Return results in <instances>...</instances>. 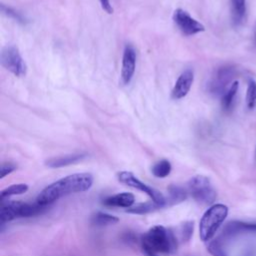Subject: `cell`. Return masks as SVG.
<instances>
[{"label":"cell","instance_id":"1","mask_svg":"<svg viewBox=\"0 0 256 256\" xmlns=\"http://www.w3.org/2000/svg\"><path fill=\"white\" fill-rule=\"evenodd\" d=\"M93 182V175L88 172L67 175L47 185L37 196L36 202L43 206H50L62 197L89 190Z\"/></svg>","mask_w":256,"mask_h":256},{"label":"cell","instance_id":"2","mask_svg":"<svg viewBox=\"0 0 256 256\" xmlns=\"http://www.w3.org/2000/svg\"><path fill=\"white\" fill-rule=\"evenodd\" d=\"M178 242L175 233L162 225L151 227L141 237V247L147 248L157 254L174 253L177 249Z\"/></svg>","mask_w":256,"mask_h":256},{"label":"cell","instance_id":"3","mask_svg":"<svg viewBox=\"0 0 256 256\" xmlns=\"http://www.w3.org/2000/svg\"><path fill=\"white\" fill-rule=\"evenodd\" d=\"M228 207L217 203L209 206L202 215L199 222V236L203 242H209L213 239L220 226L228 215Z\"/></svg>","mask_w":256,"mask_h":256},{"label":"cell","instance_id":"4","mask_svg":"<svg viewBox=\"0 0 256 256\" xmlns=\"http://www.w3.org/2000/svg\"><path fill=\"white\" fill-rule=\"evenodd\" d=\"M49 206H43L37 203H27L21 201H2L0 211L1 224L8 223L17 218H26L37 216L44 213Z\"/></svg>","mask_w":256,"mask_h":256},{"label":"cell","instance_id":"5","mask_svg":"<svg viewBox=\"0 0 256 256\" xmlns=\"http://www.w3.org/2000/svg\"><path fill=\"white\" fill-rule=\"evenodd\" d=\"M188 192L192 198L202 205H213L217 193L211 180L204 175H195L188 181Z\"/></svg>","mask_w":256,"mask_h":256},{"label":"cell","instance_id":"6","mask_svg":"<svg viewBox=\"0 0 256 256\" xmlns=\"http://www.w3.org/2000/svg\"><path fill=\"white\" fill-rule=\"evenodd\" d=\"M117 178L124 185L129 186L133 189H136L138 191H141V192L145 193L147 196H149L151 198L152 201L161 205L162 207H165L167 205L166 197L164 196L163 193H161L159 190L147 185L146 183L142 182L132 172H130V171H120L117 174Z\"/></svg>","mask_w":256,"mask_h":256},{"label":"cell","instance_id":"7","mask_svg":"<svg viewBox=\"0 0 256 256\" xmlns=\"http://www.w3.org/2000/svg\"><path fill=\"white\" fill-rule=\"evenodd\" d=\"M1 65L17 77H22L27 72V65L20 51L15 45H7L1 51Z\"/></svg>","mask_w":256,"mask_h":256},{"label":"cell","instance_id":"8","mask_svg":"<svg viewBox=\"0 0 256 256\" xmlns=\"http://www.w3.org/2000/svg\"><path fill=\"white\" fill-rule=\"evenodd\" d=\"M235 70L231 66H222L218 68L208 83V91L215 95H223L229 88L228 84L234 77Z\"/></svg>","mask_w":256,"mask_h":256},{"label":"cell","instance_id":"9","mask_svg":"<svg viewBox=\"0 0 256 256\" xmlns=\"http://www.w3.org/2000/svg\"><path fill=\"white\" fill-rule=\"evenodd\" d=\"M173 21L185 36H192L205 30V27L202 23L194 19L187 11L181 8H178L174 11Z\"/></svg>","mask_w":256,"mask_h":256},{"label":"cell","instance_id":"10","mask_svg":"<svg viewBox=\"0 0 256 256\" xmlns=\"http://www.w3.org/2000/svg\"><path fill=\"white\" fill-rule=\"evenodd\" d=\"M136 50L135 48L127 44L123 51L122 57V68H121V83L122 85H128L135 73L136 69Z\"/></svg>","mask_w":256,"mask_h":256},{"label":"cell","instance_id":"11","mask_svg":"<svg viewBox=\"0 0 256 256\" xmlns=\"http://www.w3.org/2000/svg\"><path fill=\"white\" fill-rule=\"evenodd\" d=\"M194 82V72L192 69L184 70L177 78L174 87L171 91V98L173 100H180L184 98L190 91Z\"/></svg>","mask_w":256,"mask_h":256},{"label":"cell","instance_id":"12","mask_svg":"<svg viewBox=\"0 0 256 256\" xmlns=\"http://www.w3.org/2000/svg\"><path fill=\"white\" fill-rule=\"evenodd\" d=\"M256 232V223H248L242 221H230L228 222L222 230L219 238L225 242V240L231 239L235 236Z\"/></svg>","mask_w":256,"mask_h":256},{"label":"cell","instance_id":"13","mask_svg":"<svg viewBox=\"0 0 256 256\" xmlns=\"http://www.w3.org/2000/svg\"><path fill=\"white\" fill-rule=\"evenodd\" d=\"M104 206L117 207V208H130L135 203V197L130 192H122L110 195L103 199Z\"/></svg>","mask_w":256,"mask_h":256},{"label":"cell","instance_id":"14","mask_svg":"<svg viewBox=\"0 0 256 256\" xmlns=\"http://www.w3.org/2000/svg\"><path fill=\"white\" fill-rule=\"evenodd\" d=\"M86 157H87L86 153L69 154V155H64V156H59V157H54V158L48 159L46 161V165L51 168H60V167L78 163L79 161H82Z\"/></svg>","mask_w":256,"mask_h":256},{"label":"cell","instance_id":"15","mask_svg":"<svg viewBox=\"0 0 256 256\" xmlns=\"http://www.w3.org/2000/svg\"><path fill=\"white\" fill-rule=\"evenodd\" d=\"M231 18L235 26L243 23L246 15V0H230Z\"/></svg>","mask_w":256,"mask_h":256},{"label":"cell","instance_id":"16","mask_svg":"<svg viewBox=\"0 0 256 256\" xmlns=\"http://www.w3.org/2000/svg\"><path fill=\"white\" fill-rule=\"evenodd\" d=\"M119 221V218L102 211H98L91 217V223L97 227H103L108 225H114Z\"/></svg>","mask_w":256,"mask_h":256},{"label":"cell","instance_id":"17","mask_svg":"<svg viewBox=\"0 0 256 256\" xmlns=\"http://www.w3.org/2000/svg\"><path fill=\"white\" fill-rule=\"evenodd\" d=\"M187 198V192L180 186L171 185L168 188V197H166L167 205H174L184 201Z\"/></svg>","mask_w":256,"mask_h":256},{"label":"cell","instance_id":"18","mask_svg":"<svg viewBox=\"0 0 256 256\" xmlns=\"http://www.w3.org/2000/svg\"><path fill=\"white\" fill-rule=\"evenodd\" d=\"M28 185L25 183H18V184H12L6 188H4L0 193L1 201H5L9 199L12 196L21 195L28 191Z\"/></svg>","mask_w":256,"mask_h":256},{"label":"cell","instance_id":"19","mask_svg":"<svg viewBox=\"0 0 256 256\" xmlns=\"http://www.w3.org/2000/svg\"><path fill=\"white\" fill-rule=\"evenodd\" d=\"M172 171V165L167 159H161L157 161L151 168L152 174L157 178H165Z\"/></svg>","mask_w":256,"mask_h":256},{"label":"cell","instance_id":"20","mask_svg":"<svg viewBox=\"0 0 256 256\" xmlns=\"http://www.w3.org/2000/svg\"><path fill=\"white\" fill-rule=\"evenodd\" d=\"M238 88H239V82L238 81H234L229 86V88L225 91V93L222 95L221 106H222L223 110L227 111V110H229L231 108L233 100H234V97L237 94Z\"/></svg>","mask_w":256,"mask_h":256},{"label":"cell","instance_id":"21","mask_svg":"<svg viewBox=\"0 0 256 256\" xmlns=\"http://www.w3.org/2000/svg\"><path fill=\"white\" fill-rule=\"evenodd\" d=\"M163 208L161 205L155 203L154 201H150V202H145V203H140V204H136L133 205L132 207L128 208L126 211L129 213H133V214H147L150 212H154L158 209Z\"/></svg>","mask_w":256,"mask_h":256},{"label":"cell","instance_id":"22","mask_svg":"<svg viewBox=\"0 0 256 256\" xmlns=\"http://www.w3.org/2000/svg\"><path fill=\"white\" fill-rule=\"evenodd\" d=\"M207 250L212 256H227L224 248V242L219 237L208 242Z\"/></svg>","mask_w":256,"mask_h":256},{"label":"cell","instance_id":"23","mask_svg":"<svg viewBox=\"0 0 256 256\" xmlns=\"http://www.w3.org/2000/svg\"><path fill=\"white\" fill-rule=\"evenodd\" d=\"M246 104L249 109H253L256 105V82L249 79L246 92Z\"/></svg>","mask_w":256,"mask_h":256},{"label":"cell","instance_id":"24","mask_svg":"<svg viewBox=\"0 0 256 256\" xmlns=\"http://www.w3.org/2000/svg\"><path fill=\"white\" fill-rule=\"evenodd\" d=\"M0 8H1V11H2L6 16L12 18L13 20L17 21L18 23H20V24H22V25H25V24L27 23L26 18L23 17V15H22L20 12L14 10L13 8L7 7V6H5L4 4H1Z\"/></svg>","mask_w":256,"mask_h":256},{"label":"cell","instance_id":"25","mask_svg":"<svg viewBox=\"0 0 256 256\" xmlns=\"http://www.w3.org/2000/svg\"><path fill=\"white\" fill-rule=\"evenodd\" d=\"M193 228H194L193 221H188V222H185L182 225H180L179 229H178V234H179L180 240L188 241L193 234Z\"/></svg>","mask_w":256,"mask_h":256},{"label":"cell","instance_id":"26","mask_svg":"<svg viewBox=\"0 0 256 256\" xmlns=\"http://www.w3.org/2000/svg\"><path fill=\"white\" fill-rule=\"evenodd\" d=\"M17 169V166L12 163V162H4L1 164V168H0V178H4L5 176H7L8 174L12 173L13 171H15Z\"/></svg>","mask_w":256,"mask_h":256},{"label":"cell","instance_id":"27","mask_svg":"<svg viewBox=\"0 0 256 256\" xmlns=\"http://www.w3.org/2000/svg\"><path fill=\"white\" fill-rule=\"evenodd\" d=\"M102 9L107 12L108 14H112L113 13V7L110 3V0H99Z\"/></svg>","mask_w":256,"mask_h":256},{"label":"cell","instance_id":"28","mask_svg":"<svg viewBox=\"0 0 256 256\" xmlns=\"http://www.w3.org/2000/svg\"><path fill=\"white\" fill-rule=\"evenodd\" d=\"M141 248H142L143 254H144L145 256H158L157 253H155V252H153V251H151V250H149V249H147V248H144V247H141Z\"/></svg>","mask_w":256,"mask_h":256},{"label":"cell","instance_id":"29","mask_svg":"<svg viewBox=\"0 0 256 256\" xmlns=\"http://www.w3.org/2000/svg\"><path fill=\"white\" fill-rule=\"evenodd\" d=\"M254 42L256 44V23H255V26H254Z\"/></svg>","mask_w":256,"mask_h":256}]
</instances>
